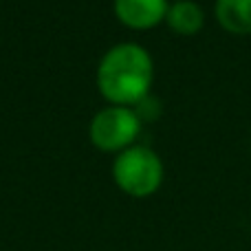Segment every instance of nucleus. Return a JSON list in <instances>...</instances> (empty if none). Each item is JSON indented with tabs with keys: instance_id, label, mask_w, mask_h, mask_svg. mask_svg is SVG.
<instances>
[{
	"instance_id": "20e7f679",
	"label": "nucleus",
	"mask_w": 251,
	"mask_h": 251,
	"mask_svg": "<svg viewBox=\"0 0 251 251\" xmlns=\"http://www.w3.org/2000/svg\"><path fill=\"white\" fill-rule=\"evenodd\" d=\"M168 0H115V13L126 26L150 29L165 20Z\"/></svg>"
},
{
	"instance_id": "7ed1b4c3",
	"label": "nucleus",
	"mask_w": 251,
	"mask_h": 251,
	"mask_svg": "<svg viewBox=\"0 0 251 251\" xmlns=\"http://www.w3.org/2000/svg\"><path fill=\"white\" fill-rule=\"evenodd\" d=\"M141 130L137 110L128 106H108L91 122V141L104 152H122L130 148Z\"/></svg>"
},
{
	"instance_id": "39448f33",
	"label": "nucleus",
	"mask_w": 251,
	"mask_h": 251,
	"mask_svg": "<svg viewBox=\"0 0 251 251\" xmlns=\"http://www.w3.org/2000/svg\"><path fill=\"white\" fill-rule=\"evenodd\" d=\"M165 20H168L170 29L176 31L181 35H194L201 31L205 22V13L201 9L199 2L194 0H176L174 4L168 7L165 13Z\"/></svg>"
},
{
	"instance_id": "423d86ee",
	"label": "nucleus",
	"mask_w": 251,
	"mask_h": 251,
	"mask_svg": "<svg viewBox=\"0 0 251 251\" xmlns=\"http://www.w3.org/2000/svg\"><path fill=\"white\" fill-rule=\"evenodd\" d=\"M216 20L231 33H251V0H216Z\"/></svg>"
},
{
	"instance_id": "f03ea898",
	"label": "nucleus",
	"mask_w": 251,
	"mask_h": 251,
	"mask_svg": "<svg viewBox=\"0 0 251 251\" xmlns=\"http://www.w3.org/2000/svg\"><path fill=\"white\" fill-rule=\"evenodd\" d=\"M113 176L122 192L134 199H143L159 190L163 181V163L150 148L130 146L117 154L113 163Z\"/></svg>"
},
{
	"instance_id": "f257e3e1",
	"label": "nucleus",
	"mask_w": 251,
	"mask_h": 251,
	"mask_svg": "<svg viewBox=\"0 0 251 251\" xmlns=\"http://www.w3.org/2000/svg\"><path fill=\"white\" fill-rule=\"evenodd\" d=\"M154 77L150 53L134 42L113 47L100 62L97 88L113 106H137L150 93Z\"/></svg>"
}]
</instances>
